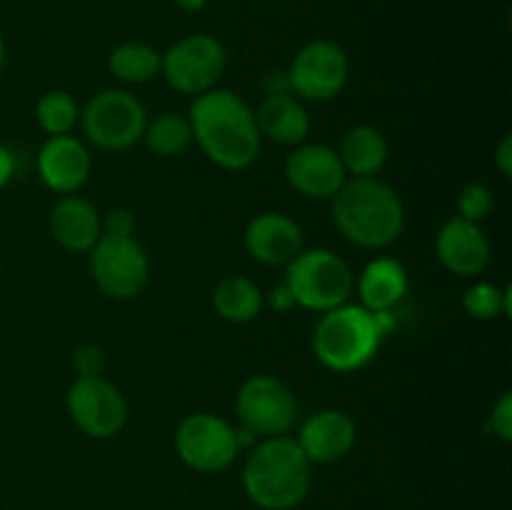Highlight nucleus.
<instances>
[{
  "label": "nucleus",
  "mask_w": 512,
  "mask_h": 510,
  "mask_svg": "<svg viewBox=\"0 0 512 510\" xmlns=\"http://www.w3.org/2000/svg\"><path fill=\"white\" fill-rule=\"evenodd\" d=\"M348 73V55L338 43L313 40V43L303 45L290 63V90L303 100L328 103L345 88Z\"/></svg>",
  "instance_id": "11"
},
{
  "label": "nucleus",
  "mask_w": 512,
  "mask_h": 510,
  "mask_svg": "<svg viewBox=\"0 0 512 510\" xmlns=\"http://www.w3.org/2000/svg\"><path fill=\"white\" fill-rule=\"evenodd\" d=\"M260 138L278 145H300L310 133V115L293 93L265 95L255 110Z\"/></svg>",
  "instance_id": "19"
},
{
  "label": "nucleus",
  "mask_w": 512,
  "mask_h": 510,
  "mask_svg": "<svg viewBox=\"0 0 512 510\" xmlns=\"http://www.w3.org/2000/svg\"><path fill=\"white\" fill-rule=\"evenodd\" d=\"M355 438H358V428H355L353 418L343 410H320V413L310 415L300 428L298 448L303 450L305 458L313 463H338L345 455L353 450Z\"/></svg>",
  "instance_id": "15"
},
{
  "label": "nucleus",
  "mask_w": 512,
  "mask_h": 510,
  "mask_svg": "<svg viewBox=\"0 0 512 510\" xmlns=\"http://www.w3.org/2000/svg\"><path fill=\"white\" fill-rule=\"evenodd\" d=\"M65 403H68L70 420L78 425L80 433L95 440L118 435L128 420V403L123 393L103 375L75 380L68 388Z\"/></svg>",
  "instance_id": "12"
},
{
  "label": "nucleus",
  "mask_w": 512,
  "mask_h": 510,
  "mask_svg": "<svg viewBox=\"0 0 512 510\" xmlns=\"http://www.w3.org/2000/svg\"><path fill=\"white\" fill-rule=\"evenodd\" d=\"M435 253L450 273L460 278L480 275L490 263V240L480 223L453 215L445 220L435 238Z\"/></svg>",
  "instance_id": "14"
},
{
  "label": "nucleus",
  "mask_w": 512,
  "mask_h": 510,
  "mask_svg": "<svg viewBox=\"0 0 512 510\" xmlns=\"http://www.w3.org/2000/svg\"><path fill=\"white\" fill-rule=\"evenodd\" d=\"M265 295L245 275H228L213 290V308L228 323H250L260 315Z\"/></svg>",
  "instance_id": "22"
},
{
  "label": "nucleus",
  "mask_w": 512,
  "mask_h": 510,
  "mask_svg": "<svg viewBox=\"0 0 512 510\" xmlns=\"http://www.w3.org/2000/svg\"><path fill=\"white\" fill-rule=\"evenodd\" d=\"M283 283L293 293L295 305L320 315L348 303L355 288L350 265L328 248L300 250L285 265Z\"/></svg>",
  "instance_id": "5"
},
{
  "label": "nucleus",
  "mask_w": 512,
  "mask_h": 510,
  "mask_svg": "<svg viewBox=\"0 0 512 510\" xmlns=\"http://www.w3.org/2000/svg\"><path fill=\"white\" fill-rule=\"evenodd\" d=\"M340 163L353 178H373L388 160V140L373 125H353L340 140Z\"/></svg>",
  "instance_id": "21"
},
{
  "label": "nucleus",
  "mask_w": 512,
  "mask_h": 510,
  "mask_svg": "<svg viewBox=\"0 0 512 510\" xmlns=\"http://www.w3.org/2000/svg\"><path fill=\"white\" fill-rule=\"evenodd\" d=\"M193 140L190 120L178 113H160L153 123L145 125L143 143L160 158H178Z\"/></svg>",
  "instance_id": "24"
},
{
  "label": "nucleus",
  "mask_w": 512,
  "mask_h": 510,
  "mask_svg": "<svg viewBox=\"0 0 512 510\" xmlns=\"http://www.w3.org/2000/svg\"><path fill=\"white\" fill-rule=\"evenodd\" d=\"M175 5L185 10V13H200L208 5V0H175Z\"/></svg>",
  "instance_id": "35"
},
{
  "label": "nucleus",
  "mask_w": 512,
  "mask_h": 510,
  "mask_svg": "<svg viewBox=\"0 0 512 510\" xmlns=\"http://www.w3.org/2000/svg\"><path fill=\"white\" fill-rule=\"evenodd\" d=\"M3 60H5V43H3V35H0V68H3Z\"/></svg>",
  "instance_id": "36"
},
{
  "label": "nucleus",
  "mask_w": 512,
  "mask_h": 510,
  "mask_svg": "<svg viewBox=\"0 0 512 510\" xmlns=\"http://www.w3.org/2000/svg\"><path fill=\"white\" fill-rule=\"evenodd\" d=\"M285 178L305 198H333L348 180L338 150L320 143H300L285 160Z\"/></svg>",
  "instance_id": "13"
},
{
  "label": "nucleus",
  "mask_w": 512,
  "mask_h": 510,
  "mask_svg": "<svg viewBox=\"0 0 512 510\" xmlns=\"http://www.w3.org/2000/svg\"><path fill=\"white\" fill-rule=\"evenodd\" d=\"M263 88H265V95L293 93V90H290L288 70H270V73H265L263 75Z\"/></svg>",
  "instance_id": "31"
},
{
  "label": "nucleus",
  "mask_w": 512,
  "mask_h": 510,
  "mask_svg": "<svg viewBox=\"0 0 512 510\" xmlns=\"http://www.w3.org/2000/svg\"><path fill=\"white\" fill-rule=\"evenodd\" d=\"M175 453L198 473H220L238 458L235 425L215 413H193L175 430Z\"/></svg>",
  "instance_id": "9"
},
{
  "label": "nucleus",
  "mask_w": 512,
  "mask_h": 510,
  "mask_svg": "<svg viewBox=\"0 0 512 510\" xmlns=\"http://www.w3.org/2000/svg\"><path fill=\"white\" fill-rule=\"evenodd\" d=\"M333 223L358 248H388L405 228L403 200L375 175L350 178L333 195Z\"/></svg>",
  "instance_id": "2"
},
{
  "label": "nucleus",
  "mask_w": 512,
  "mask_h": 510,
  "mask_svg": "<svg viewBox=\"0 0 512 510\" xmlns=\"http://www.w3.org/2000/svg\"><path fill=\"white\" fill-rule=\"evenodd\" d=\"M90 165L88 148L73 135H53L38 153L40 180L60 195H73L88 180Z\"/></svg>",
  "instance_id": "17"
},
{
  "label": "nucleus",
  "mask_w": 512,
  "mask_h": 510,
  "mask_svg": "<svg viewBox=\"0 0 512 510\" xmlns=\"http://www.w3.org/2000/svg\"><path fill=\"white\" fill-rule=\"evenodd\" d=\"M103 235H133L135 218L128 208H110L105 218H100Z\"/></svg>",
  "instance_id": "30"
},
{
  "label": "nucleus",
  "mask_w": 512,
  "mask_h": 510,
  "mask_svg": "<svg viewBox=\"0 0 512 510\" xmlns=\"http://www.w3.org/2000/svg\"><path fill=\"white\" fill-rule=\"evenodd\" d=\"M95 285L115 300H130L148 288L150 260L133 235H100L90 248Z\"/></svg>",
  "instance_id": "7"
},
{
  "label": "nucleus",
  "mask_w": 512,
  "mask_h": 510,
  "mask_svg": "<svg viewBox=\"0 0 512 510\" xmlns=\"http://www.w3.org/2000/svg\"><path fill=\"white\" fill-rule=\"evenodd\" d=\"M35 118L50 138L53 135H70V130L78 125L80 110L73 95L65 93V90H50V93L40 95V100L35 103Z\"/></svg>",
  "instance_id": "25"
},
{
  "label": "nucleus",
  "mask_w": 512,
  "mask_h": 510,
  "mask_svg": "<svg viewBox=\"0 0 512 510\" xmlns=\"http://www.w3.org/2000/svg\"><path fill=\"white\" fill-rule=\"evenodd\" d=\"M228 65L223 43L208 33L180 38L160 60V73L168 85L185 95H203L215 88Z\"/></svg>",
  "instance_id": "8"
},
{
  "label": "nucleus",
  "mask_w": 512,
  "mask_h": 510,
  "mask_svg": "<svg viewBox=\"0 0 512 510\" xmlns=\"http://www.w3.org/2000/svg\"><path fill=\"white\" fill-rule=\"evenodd\" d=\"M355 288H358L363 308L375 310V313H388L408 293V273H405L400 260L375 258L358 275Z\"/></svg>",
  "instance_id": "20"
},
{
  "label": "nucleus",
  "mask_w": 512,
  "mask_h": 510,
  "mask_svg": "<svg viewBox=\"0 0 512 510\" xmlns=\"http://www.w3.org/2000/svg\"><path fill=\"white\" fill-rule=\"evenodd\" d=\"M163 55L145 43H123L110 50L108 68L118 80L130 85H140L153 80L160 73Z\"/></svg>",
  "instance_id": "23"
},
{
  "label": "nucleus",
  "mask_w": 512,
  "mask_h": 510,
  "mask_svg": "<svg viewBox=\"0 0 512 510\" xmlns=\"http://www.w3.org/2000/svg\"><path fill=\"white\" fill-rule=\"evenodd\" d=\"M83 133L95 148L125 150L143 140L148 113L145 105L128 90H103L93 95L80 113Z\"/></svg>",
  "instance_id": "6"
},
{
  "label": "nucleus",
  "mask_w": 512,
  "mask_h": 510,
  "mask_svg": "<svg viewBox=\"0 0 512 510\" xmlns=\"http://www.w3.org/2000/svg\"><path fill=\"white\" fill-rule=\"evenodd\" d=\"M488 430L500 438L503 443H510L512 440V395L503 393L498 398V403L493 405V413L488 418Z\"/></svg>",
  "instance_id": "28"
},
{
  "label": "nucleus",
  "mask_w": 512,
  "mask_h": 510,
  "mask_svg": "<svg viewBox=\"0 0 512 510\" xmlns=\"http://www.w3.org/2000/svg\"><path fill=\"white\" fill-rule=\"evenodd\" d=\"M48 223L55 243L70 253H90L103 235L98 208L80 195H63L50 210Z\"/></svg>",
  "instance_id": "18"
},
{
  "label": "nucleus",
  "mask_w": 512,
  "mask_h": 510,
  "mask_svg": "<svg viewBox=\"0 0 512 510\" xmlns=\"http://www.w3.org/2000/svg\"><path fill=\"white\" fill-rule=\"evenodd\" d=\"M495 168L500 170V175L510 178L512 175V135H505L500 140L498 150H495Z\"/></svg>",
  "instance_id": "33"
},
{
  "label": "nucleus",
  "mask_w": 512,
  "mask_h": 510,
  "mask_svg": "<svg viewBox=\"0 0 512 510\" xmlns=\"http://www.w3.org/2000/svg\"><path fill=\"white\" fill-rule=\"evenodd\" d=\"M493 210V193L485 188L483 183H470L460 190L458 195V215L470 220V223H480Z\"/></svg>",
  "instance_id": "27"
},
{
  "label": "nucleus",
  "mask_w": 512,
  "mask_h": 510,
  "mask_svg": "<svg viewBox=\"0 0 512 510\" xmlns=\"http://www.w3.org/2000/svg\"><path fill=\"white\" fill-rule=\"evenodd\" d=\"M73 365L78 378H100L105 370V353L98 345H83L75 350Z\"/></svg>",
  "instance_id": "29"
},
{
  "label": "nucleus",
  "mask_w": 512,
  "mask_h": 510,
  "mask_svg": "<svg viewBox=\"0 0 512 510\" xmlns=\"http://www.w3.org/2000/svg\"><path fill=\"white\" fill-rule=\"evenodd\" d=\"M463 308L475 320L510 318L512 288H498L495 283H475L465 290Z\"/></svg>",
  "instance_id": "26"
},
{
  "label": "nucleus",
  "mask_w": 512,
  "mask_h": 510,
  "mask_svg": "<svg viewBox=\"0 0 512 510\" xmlns=\"http://www.w3.org/2000/svg\"><path fill=\"white\" fill-rule=\"evenodd\" d=\"M393 328V310L375 313L363 305L343 303L320 315L313 330V353L325 368L353 373L375 358L380 343Z\"/></svg>",
  "instance_id": "3"
},
{
  "label": "nucleus",
  "mask_w": 512,
  "mask_h": 510,
  "mask_svg": "<svg viewBox=\"0 0 512 510\" xmlns=\"http://www.w3.org/2000/svg\"><path fill=\"white\" fill-rule=\"evenodd\" d=\"M268 303H270V308L275 310V313H288V310L295 308L293 293H290V288L285 283H278L273 290H270Z\"/></svg>",
  "instance_id": "32"
},
{
  "label": "nucleus",
  "mask_w": 512,
  "mask_h": 510,
  "mask_svg": "<svg viewBox=\"0 0 512 510\" xmlns=\"http://www.w3.org/2000/svg\"><path fill=\"white\" fill-rule=\"evenodd\" d=\"M13 170H15V160L13 153H10L5 145H0V188L13 178Z\"/></svg>",
  "instance_id": "34"
},
{
  "label": "nucleus",
  "mask_w": 512,
  "mask_h": 510,
  "mask_svg": "<svg viewBox=\"0 0 512 510\" xmlns=\"http://www.w3.org/2000/svg\"><path fill=\"white\" fill-rule=\"evenodd\" d=\"M188 120L193 140L220 168L245 170L258 160L263 138L255 110L240 95L215 88L195 95Z\"/></svg>",
  "instance_id": "1"
},
{
  "label": "nucleus",
  "mask_w": 512,
  "mask_h": 510,
  "mask_svg": "<svg viewBox=\"0 0 512 510\" xmlns=\"http://www.w3.org/2000/svg\"><path fill=\"white\" fill-rule=\"evenodd\" d=\"M240 425L255 435H285L298 420V400L293 390L275 375H253L245 380L235 398Z\"/></svg>",
  "instance_id": "10"
},
{
  "label": "nucleus",
  "mask_w": 512,
  "mask_h": 510,
  "mask_svg": "<svg viewBox=\"0 0 512 510\" xmlns=\"http://www.w3.org/2000/svg\"><path fill=\"white\" fill-rule=\"evenodd\" d=\"M310 460L288 435L255 445L243 468V488L263 510H293L310 490Z\"/></svg>",
  "instance_id": "4"
},
{
  "label": "nucleus",
  "mask_w": 512,
  "mask_h": 510,
  "mask_svg": "<svg viewBox=\"0 0 512 510\" xmlns=\"http://www.w3.org/2000/svg\"><path fill=\"white\" fill-rule=\"evenodd\" d=\"M245 250L263 265H288L303 250V230L285 213H260L245 228Z\"/></svg>",
  "instance_id": "16"
}]
</instances>
